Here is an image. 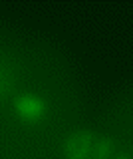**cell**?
<instances>
[{
  "label": "cell",
  "instance_id": "6da1fadb",
  "mask_svg": "<svg viewBox=\"0 0 133 159\" xmlns=\"http://www.w3.org/2000/svg\"><path fill=\"white\" fill-rule=\"evenodd\" d=\"M95 139H97L95 133L90 131V129L73 131L64 141V159H90Z\"/></svg>",
  "mask_w": 133,
  "mask_h": 159
},
{
  "label": "cell",
  "instance_id": "7a4b0ae2",
  "mask_svg": "<svg viewBox=\"0 0 133 159\" xmlns=\"http://www.w3.org/2000/svg\"><path fill=\"white\" fill-rule=\"evenodd\" d=\"M14 111L22 121L34 123V121H40L48 113V103L38 96L24 93V96H18L14 99Z\"/></svg>",
  "mask_w": 133,
  "mask_h": 159
},
{
  "label": "cell",
  "instance_id": "5b68a950",
  "mask_svg": "<svg viewBox=\"0 0 133 159\" xmlns=\"http://www.w3.org/2000/svg\"><path fill=\"white\" fill-rule=\"evenodd\" d=\"M121 159H125V157H121Z\"/></svg>",
  "mask_w": 133,
  "mask_h": 159
},
{
  "label": "cell",
  "instance_id": "3957f363",
  "mask_svg": "<svg viewBox=\"0 0 133 159\" xmlns=\"http://www.w3.org/2000/svg\"><path fill=\"white\" fill-rule=\"evenodd\" d=\"M14 84H16V80H14L12 68L8 66L4 60H0V99L6 98L8 93L12 92Z\"/></svg>",
  "mask_w": 133,
  "mask_h": 159
},
{
  "label": "cell",
  "instance_id": "277c9868",
  "mask_svg": "<svg viewBox=\"0 0 133 159\" xmlns=\"http://www.w3.org/2000/svg\"><path fill=\"white\" fill-rule=\"evenodd\" d=\"M115 151V141L113 139H95V145L91 149L90 159H109Z\"/></svg>",
  "mask_w": 133,
  "mask_h": 159
}]
</instances>
